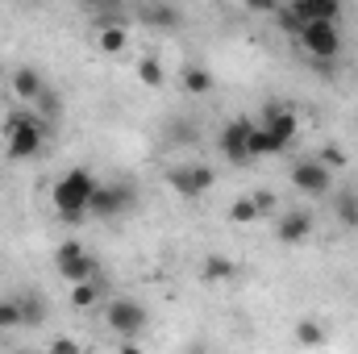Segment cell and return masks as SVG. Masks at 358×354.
I'll use <instances>...</instances> for the list:
<instances>
[{
	"label": "cell",
	"instance_id": "obj_18",
	"mask_svg": "<svg viewBox=\"0 0 358 354\" xmlns=\"http://www.w3.org/2000/svg\"><path fill=\"white\" fill-rule=\"evenodd\" d=\"M271 155H283V150H279V142L271 138L267 125L255 121V129H250V163H255V159H271Z\"/></svg>",
	"mask_w": 358,
	"mask_h": 354
},
{
	"label": "cell",
	"instance_id": "obj_16",
	"mask_svg": "<svg viewBox=\"0 0 358 354\" xmlns=\"http://www.w3.org/2000/svg\"><path fill=\"white\" fill-rule=\"evenodd\" d=\"M42 88H46V80H42L38 67H17V71H13V96H17V100L29 104V100L42 96Z\"/></svg>",
	"mask_w": 358,
	"mask_h": 354
},
{
	"label": "cell",
	"instance_id": "obj_20",
	"mask_svg": "<svg viewBox=\"0 0 358 354\" xmlns=\"http://www.w3.org/2000/svg\"><path fill=\"white\" fill-rule=\"evenodd\" d=\"M200 275H204L208 283H225V279L238 275V267H234V259H225V255H208L204 267H200Z\"/></svg>",
	"mask_w": 358,
	"mask_h": 354
},
{
	"label": "cell",
	"instance_id": "obj_26",
	"mask_svg": "<svg viewBox=\"0 0 358 354\" xmlns=\"http://www.w3.org/2000/svg\"><path fill=\"white\" fill-rule=\"evenodd\" d=\"M34 104H38V113H42V121H59V113H63V100L55 96V88H42V96H38Z\"/></svg>",
	"mask_w": 358,
	"mask_h": 354
},
{
	"label": "cell",
	"instance_id": "obj_17",
	"mask_svg": "<svg viewBox=\"0 0 358 354\" xmlns=\"http://www.w3.org/2000/svg\"><path fill=\"white\" fill-rule=\"evenodd\" d=\"M67 300H71V309H80V313H84V309H96V304L104 300V279L92 275V279L71 283V296H67Z\"/></svg>",
	"mask_w": 358,
	"mask_h": 354
},
{
	"label": "cell",
	"instance_id": "obj_2",
	"mask_svg": "<svg viewBox=\"0 0 358 354\" xmlns=\"http://www.w3.org/2000/svg\"><path fill=\"white\" fill-rule=\"evenodd\" d=\"M42 146H46L42 117H34V113H25V108H17V113L4 117V159L29 163V159L42 155Z\"/></svg>",
	"mask_w": 358,
	"mask_h": 354
},
{
	"label": "cell",
	"instance_id": "obj_29",
	"mask_svg": "<svg viewBox=\"0 0 358 354\" xmlns=\"http://www.w3.org/2000/svg\"><path fill=\"white\" fill-rule=\"evenodd\" d=\"M84 8H92V17H121V0H80Z\"/></svg>",
	"mask_w": 358,
	"mask_h": 354
},
{
	"label": "cell",
	"instance_id": "obj_28",
	"mask_svg": "<svg viewBox=\"0 0 358 354\" xmlns=\"http://www.w3.org/2000/svg\"><path fill=\"white\" fill-rule=\"evenodd\" d=\"M17 325H25L21 321V304L17 300H0V334L4 330H17Z\"/></svg>",
	"mask_w": 358,
	"mask_h": 354
},
{
	"label": "cell",
	"instance_id": "obj_10",
	"mask_svg": "<svg viewBox=\"0 0 358 354\" xmlns=\"http://www.w3.org/2000/svg\"><path fill=\"white\" fill-rule=\"evenodd\" d=\"M313 213H304V208H296V213H283L279 221H275V238H279V246H300V242H308L313 238Z\"/></svg>",
	"mask_w": 358,
	"mask_h": 354
},
{
	"label": "cell",
	"instance_id": "obj_30",
	"mask_svg": "<svg viewBox=\"0 0 358 354\" xmlns=\"http://www.w3.org/2000/svg\"><path fill=\"white\" fill-rule=\"evenodd\" d=\"M250 196L259 200V208H263V217H267V213H275V208H279V200H275V192H267V187H259V192H250Z\"/></svg>",
	"mask_w": 358,
	"mask_h": 354
},
{
	"label": "cell",
	"instance_id": "obj_7",
	"mask_svg": "<svg viewBox=\"0 0 358 354\" xmlns=\"http://www.w3.org/2000/svg\"><path fill=\"white\" fill-rule=\"evenodd\" d=\"M296 42L304 46V55H313V59H321V63H329V59H338V55H342L338 21H308V25L296 34Z\"/></svg>",
	"mask_w": 358,
	"mask_h": 354
},
{
	"label": "cell",
	"instance_id": "obj_9",
	"mask_svg": "<svg viewBox=\"0 0 358 354\" xmlns=\"http://www.w3.org/2000/svg\"><path fill=\"white\" fill-rule=\"evenodd\" d=\"M250 129H255L250 117H234V121H225L217 146H221V155H225L229 167H246V163H250Z\"/></svg>",
	"mask_w": 358,
	"mask_h": 354
},
{
	"label": "cell",
	"instance_id": "obj_1",
	"mask_svg": "<svg viewBox=\"0 0 358 354\" xmlns=\"http://www.w3.org/2000/svg\"><path fill=\"white\" fill-rule=\"evenodd\" d=\"M96 183H100V179L92 176L88 167H71L67 176L55 179V187H50V204H55V213H59L63 225H80V221L88 217V204H92Z\"/></svg>",
	"mask_w": 358,
	"mask_h": 354
},
{
	"label": "cell",
	"instance_id": "obj_8",
	"mask_svg": "<svg viewBox=\"0 0 358 354\" xmlns=\"http://www.w3.org/2000/svg\"><path fill=\"white\" fill-rule=\"evenodd\" d=\"M55 271H59V279H67V283H80V279H92V275H100V267L96 259L88 255V246L84 242H59V250H55Z\"/></svg>",
	"mask_w": 358,
	"mask_h": 354
},
{
	"label": "cell",
	"instance_id": "obj_14",
	"mask_svg": "<svg viewBox=\"0 0 358 354\" xmlns=\"http://www.w3.org/2000/svg\"><path fill=\"white\" fill-rule=\"evenodd\" d=\"M179 88L187 92V96H208V92L217 88V76L208 67H200V63H187L179 71Z\"/></svg>",
	"mask_w": 358,
	"mask_h": 354
},
{
	"label": "cell",
	"instance_id": "obj_33",
	"mask_svg": "<svg viewBox=\"0 0 358 354\" xmlns=\"http://www.w3.org/2000/svg\"><path fill=\"white\" fill-rule=\"evenodd\" d=\"M50 351H55V354H76V351H80V342H71V338H55V342H50Z\"/></svg>",
	"mask_w": 358,
	"mask_h": 354
},
{
	"label": "cell",
	"instance_id": "obj_3",
	"mask_svg": "<svg viewBox=\"0 0 358 354\" xmlns=\"http://www.w3.org/2000/svg\"><path fill=\"white\" fill-rule=\"evenodd\" d=\"M104 321H108V330H113L117 338H138V334H146L150 313H146V304L134 300V296H113V300L104 304Z\"/></svg>",
	"mask_w": 358,
	"mask_h": 354
},
{
	"label": "cell",
	"instance_id": "obj_31",
	"mask_svg": "<svg viewBox=\"0 0 358 354\" xmlns=\"http://www.w3.org/2000/svg\"><path fill=\"white\" fill-rule=\"evenodd\" d=\"M242 4H246V8H250V13H275V8H279V4H283V0H242Z\"/></svg>",
	"mask_w": 358,
	"mask_h": 354
},
{
	"label": "cell",
	"instance_id": "obj_4",
	"mask_svg": "<svg viewBox=\"0 0 358 354\" xmlns=\"http://www.w3.org/2000/svg\"><path fill=\"white\" fill-rule=\"evenodd\" d=\"M134 204H138V196H134L129 183H96L88 217H96V221H121Z\"/></svg>",
	"mask_w": 358,
	"mask_h": 354
},
{
	"label": "cell",
	"instance_id": "obj_34",
	"mask_svg": "<svg viewBox=\"0 0 358 354\" xmlns=\"http://www.w3.org/2000/svg\"><path fill=\"white\" fill-rule=\"evenodd\" d=\"M0 155H4V150H0Z\"/></svg>",
	"mask_w": 358,
	"mask_h": 354
},
{
	"label": "cell",
	"instance_id": "obj_5",
	"mask_svg": "<svg viewBox=\"0 0 358 354\" xmlns=\"http://www.w3.org/2000/svg\"><path fill=\"white\" fill-rule=\"evenodd\" d=\"M167 187L183 196V200H200L204 192H213L217 187V171L208 167V163H176L171 171H167Z\"/></svg>",
	"mask_w": 358,
	"mask_h": 354
},
{
	"label": "cell",
	"instance_id": "obj_32",
	"mask_svg": "<svg viewBox=\"0 0 358 354\" xmlns=\"http://www.w3.org/2000/svg\"><path fill=\"white\" fill-rule=\"evenodd\" d=\"M167 138H171V142H196L192 125H171V129H167Z\"/></svg>",
	"mask_w": 358,
	"mask_h": 354
},
{
	"label": "cell",
	"instance_id": "obj_22",
	"mask_svg": "<svg viewBox=\"0 0 358 354\" xmlns=\"http://www.w3.org/2000/svg\"><path fill=\"white\" fill-rule=\"evenodd\" d=\"M334 213H338V221H342L346 229H358V192H338Z\"/></svg>",
	"mask_w": 358,
	"mask_h": 354
},
{
	"label": "cell",
	"instance_id": "obj_13",
	"mask_svg": "<svg viewBox=\"0 0 358 354\" xmlns=\"http://www.w3.org/2000/svg\"><path fill=\"white\" fill-rule=\"evenodd\" d=\"M292 8L300 13V21H338L342 17V0H292Z\"/></svg>",
	"mask_w": 358,
	"mask_h": 354
},
{
	"label": "cell",
	"instance_id": "obj_6",
	"mask_svg": "<svg viewBox=\"0 0 358 354\" xmlns=\"http://www.w3.org/2000/svg\"><path fill=\"white\" fill-rule=\"evenodd\" d=\"M287 179H292V187H296L300 196H313V200H325V196L334 192V171H329L317 155L292 163V176Z\"/></svg>",
	"mask_w": 358,
	"mask_h": 354
},
{
	"label": "cell",
	"instance_id": "obj_11",
	"mask_svg": "<svg viewBox=\"0 0 358 354\" xmlns=\"http://www.w3.org/2000/svg\"><path fill=\"white\" fill-rule=\"evenodd\" d=\"M138 17H142L146 29H163V34L183 25V13H179L171 0H146V4L138 8Z\"/></svg>",
	"mask_w": 358,
	"mask_h": 354
},
{
	"label": "cell",
	"instance_id": "obj_25",
	"mask_svg": "<svg viewBox=\"0 0 358 354\" xmlns=\"http://www.w3.org/2000/svg\"><path fill=\"white\" fill-rule=\"evenodd\" d=\"M317 159H321V163H325V167H329V171H342V167H346V163H350V155H346V150H342V146H338V142H325V146H321V150H317Z\"/></svg>",
	"mask_w": 358,
	"mask_h": 354
},
{
	"label": "cell",
	"instance_id": "obj_19",
	"mask_svg": "<svg viewBox=\"0 0 358 354\" xmlns=\"http://www.w3.org/2000/svg\"><path fill=\"white\" fill-rule=\"evenodd\" d=\"M229 221H234V225H255V221H263L259 200H255V196H238V200L229 204Z\"/></svg>",
	"mask_w": 358,
	"mask_h": 354
},
{
	"label": "cell",
	"instance_id": "obj_24",
	"mask_svg": "<svg viewBox=\"0 0 358 354\" xmlns=\"http://www.w3.org/2000/svg\"><path fill=\"white\" fill-rule=\"evenodd\" d=\"M271 17H275V25H279V29H283L287 38H296V34L304 29V21H300V13H296L292 4H279V8H275Z\"/></svg>",
	"mask_w": 358,
	"mask_h": 354
},
{
	"label": "cell",
	"instance_id": "obj_27",
	"mask_svg": "<svg viewBox=\"0 0 358 354\" xmlns=\"http://www.w3.org/2000/svg\"><path fill=\"white\" fill-rule=\"evenodd\" d=\"M296 342H304V346H321V342H325V330H321L317 321H300V325H296Z\"/></svg>",
	"mask_w": 358,
	"mask_h": 354
},
{
	"label": "cell",
	"instance_id": "obj_21",
	"mask_svg": "<svg viewBox=\"0 0 358 354\" xmlns=\"http://www.w3.org/2000/svg\"><path fill=\"white\" fill-rule=\"evenodd\" d=\"M17 304H21V321H25V325H42V321H46V300H42L38 292L17 296Z\"/></svg>",
	"mask_w": 358,
	"mask_h": 354
},
{
	"label": "cell",
	"instance_id": "obj_23",
	"mask_svg": "<svg viewBox=\"0 0 358 354\" xmlns=\"http://www.w3.org/2000/svg\"><path fill=\"white\" fill-rule=\"evenodd\" d=\"M138 80H142L146 88H163V84H167V71H163V63H159L155 55H146V59H138Z\"/></svg>",
	"mask_w": 358,
	"mask_h": 354
},
{
	"label": "cell",
	"instance_id": "obj_12",
	"mask_svg": "<svg viewBox=\"0 0 358 354\" xmlns=\"http://www.w3.org/2000/svg\"><path fill=\"white\" fill-rule=\"evenodd\" d=\"M263 125L271 129V138L279 142V150H287V146H292V138H296V129H300V117H296L292 108H267Z\"/></svg>",
	"mask_w": 358,
	"mask_h": 354
},
{
	"label": "cell",
	"instance_id": "obj_15",
	"mask_svg": "<svg viewBox=\"0 0 358 354\" xmlns=\"http://www.w3.org/2000/svg\"><path fill=\"white\" fill-rule=\"evenodd\" d=\"M96 46H100V55H125V46H129V29H125V21H108V25H100V29H96Z\"/></svg>",
	"mask_w": 358,
	"mask_h": 354
}]
</instances>
